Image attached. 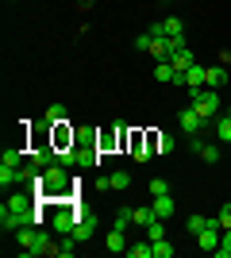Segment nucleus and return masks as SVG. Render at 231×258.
<instances>
[{
  "label": "nucleus",
  "mask_w": 231,
  "mask_h": 258,
  "mask_svg": "<svg viewBox=\"0 0 231 258\" xmlns=\"http://www.w3.org/2000/svg\"><path fill=\"white\" fill-rule=\"evenodd\" d=\"M35 193H39V201H58V197H69L73 193V181H69V170L62 166V162H54V166H46L39 177H35Z\"/></svg>",
  "instance_id": "1"
},
{
  "label": "nucleus",
  "mask_w": 231,
  "mask_h": 258,
  "mask_svg": "<svg viewBox=\"0 0 231 258\" xmlns=\"http://www.w3.org/2000/svg\"><path fill=\"white\" fill-rule=\"evenodd\" d=\"M189 97H193V108H197L204 119H212L216 112H220V89H189Z\"/></svg>",
  "instance_id": "2"
},
{
  "label": "nucleus",
  "mask_w": 231,
  "mask_h": 258,
  "mask_svg": "<svg viewBox=\"0 0 231 258\" xmlns=\"http://www.w3.org/2000/svg\"><path fill=\"white\" fill-rule=\"evenodd\" d=\"M77 220H81V212H77L73 205H58L54 216H50V227H54V231H62V235H69Z\"/></svg>",
  "instance_id": "3"
},
{
  "label": "nucleus",
  "mask_w": 231,
  "mask_h": 258,
  "mask_svg": "<svg viewBox=\"0 0 231 258\" xmlns=\"http://www.w3.org/2000/svg\"><path fill=\"white\" fill-rule=\"evenodd\" d=\"M27 162H31V166H39V170H46V166H54V162H58V147H50V143H43V147H31Z\"/></svg>",
  "instance_id": "4"
},
{
  "label": "nucleus",
  "mask_w": 231,
  "mask_h": 258,
  "mask_svg": "<svg viewBox=\"0 0 231 258\" xmlns=\"http://www.w3.org/2000/svg\"><path fill=\"white\" fill-rule=\"evenodd\" d=\"M177 123H181V131H185V135H200V127H204V116H200L197 108L189 104V108H181Z\"/></svg>",
  "instance_id": "5"
},
{
  "label": "nucleus",
  "mask_w": 231,
  "mask_h": 258,
  "mask_svg": "<svg viewBox=\"0 0 231 258\" xmlns=\"http://www.w3.org/2000/svg\"><path fill=\"white\" fill-rule=\"evenodd\" d=\"M193 239H197V247H200V250L216 254V247H220V239H223V231L212 224V227H204V231H200V235H193Z\"/></svg>",
  "instance_id": "6"
},
{
  "label": "nucleus",
  "mask_w": 231,
  "mask_h": 258,
  "mask_svg": "<svg viewBox=\"0 0 231 258\" xmlns=\"http://www.w3.org/2000/svg\"><path fill=\"white\" fill-rule=\"evenodd\" d=\"M204 81H208V66H189L181 74V85L185 89H204Z\"/></svg>",
  "instance_id": "7"
},
{
  "label": "nucleus",
  "mask_w": 231,
  "mask_h": 258,
  "mask_svg": "<svg viewBox=\"0 0 231 258\" xmlns=\"http://www.w3.org/2000/svg\"><path fill=\"white\" fill-rule=\"evenodd\" d=\"M177 147V139L170 131H150V154H170Z\"/></svg>",
  "instance_id": "8"
},
{
  "label": "nucleus",
  "mask_w": 231,
  "mask_h": 258,
  "mask_svg": "<svg viewBox=\"0 0 231 258\" xmlns=\"http://www.w3.org/2000/svg\"><path fill=\"white\" fill-rule=\"evenodd\" d=\"M150 208H154V216H158V220H170V216H174V197H170V193H162V197H154V201H150Z\"/></svg>",
  "instance_id": "9"
},
{
  "label": "nucleus",
  "mask_w": 231,
  "mask_h": 258,
  "mask_svg": "<svg viewBox=\"0 0 231 258\" xmlns=\"http://www.w3.org/2000/svg\"><path fill=\"white\" fill-rule=\"evenodd\" d=\"M69 235H73L77 243H89V239H93V216H89V212H81V220L73 224V231H69Z\"/></svg>",
  "instance_id": "10"
},
{
  "label": "nucleus",
  "mask_w": 231,
  "mask_h": 258,
  "mask_svg": "<svg viewBox=\"0 0 231 258\" xmlns=\"http://www.w3.org/2000/svg\"><path fill=\"white\" fill-rule=\"evenodd\" d=\"M8 208H12V212H35V197L31 193H12Z\"/></svg>",
  "instance_id": "11"
},
{
  "label": "nucleus",
  "mask_w": 231,
  "mask_h": 258,
  "mask_svg": "<svg viewBox=\"0 0 231 258\" xmlns=\"http://www.w3.org/2000/svg\"><path fill=\"white\" fill-rule=\"evenodd\" d=\"M104 247H108L112 254H123V250H127V231H116V227H112L108 239H104Z\"/></svg>",
  "instance_id": "12"
},
{
  "label": "nucleus",
  "mask_w": 231,
  "mask_h": 258,
  "mask_svg": "<svg viewBox=\"0 0 231 258\" xmlns=\"http://www.w3.org/2000/svg\"><path fill=\"white\" fill-rule=\"evenodd\" d=\"M166 62L174 66L177 74H185L189 66H197V62H193V50H189V46H185V50H177V54H170V58H166Z\"/></svg>",
  "instance_id": "13"
},
{
  "label": "nucleus",
  "mask_w": 231,
  "mask_h": 258,
  "mask_svg": "<svg viewBox=\"0 0 231 258\" xmlns=\"http://www.w3.org/2000/svg\"><path fill=\"white\" fill-rule=\"evenodd\" d=\"M120 139H127L123 135V127H116V131H104V135H97V151H112Z\"/></svg>",
  "instance_id": "14"
},
{
  "label": "nucleus",
  "mask_w": 231,
  "mask_h": 258,
  "mask_svg": "<svg viewBox=\"0 0 231 258\" xmlns=\"http://www.w3.org/2000/svg\"><path fill=\"white\" fill-rule=\"evenodd\" d=\"M208 89H223L227 85V66H208V81H204Z\"/></svg>",
  "instance_id": "15"
},
{
  "label": "nucleus",
  "mask_w": 231,
  "mask_h": 258,
  "mask_svg": "<svg viewBox=\"0 0 231 258\" xmlns=\"http://www.w3.org/2000/svg\"><path fill=\"white\" fill-rule=\"evenodd\" d=\"M23 254H27V258H35V254H54V247H50V235H46V231H39L35 247H27Z\"/></svg>",
  "instance_id": "16"
},
{
  "label": "nucleus",
  "mask_w": 231,
  "mask_h": 258,
  "mask_svg": "<svg viewBox=\"0 0 231 258\" xmlns=\"http://www.w3.org/2000/svg\"><path fill=\"white\" fill-rule=\"evenodd\" d=\"M43 123H66V104H46V112H43Z\"/></svg>",
  "instance_id": "17"
},
{
  "label": "nucleus",
  "mask_w": 231,
  "mask_h": 258,
  "mask_svg": "<svg viewBox=\"0 0 231 258\" xmlns=\"http://www.w3.org/2000/svg\"><path fill=\"white\" fill-rule=\"evenodd\" d=\"M31 151H23L20 143H12L8 151H4V166H23V158H27Z\"/></svg>",
  "instance_id": "18"
},
{
  "label": "nucleus",
  "mask_w": 231,
  "mask_h": 258,
  "mask_svg": "<svg viewBox=\"0 0 231 258\" xmlns=\"http://www.w3.org/2000/svg\"><path fill=\"white\" fill-rule=\"evenodd\" d=\"M58 162H62L66 170H73V166H81V151H77V147H62V151H58Z\"/></svg>",
  "instance_id": "19"
},
{
  "label": "nucleus",
  "mask_w": 231,
  "mask_h": 258,
  "mask_svg": "<svg viewBox=\"0 0 231 258\" xmlns=\"http://www.w3.org/2000/svg\"><path fill=\"white\" fill-rule=\"evenodd\" d=\"M150 54H154V58H158V62H166V58L174 54V46H170V39H166V35H162V39H154V43H150Z\"/></svg>",
  "instance_id": "20"
},
{
  "label": "nucleus",
  "mask_w": 231,
  "mask_h": 258,
  "mask_svg": "<svg viewBox=\"0 0 231 258\" xmlns=\"http://www.w3.org/2000/svg\"><path fill=\"white\" fill-rule=\"evenodd\" d=\"M16 181H23V173H20V166H0V185L8 189V185H16Z\"/></svg>",
  "instance_id": "21"
},
{
  "label": "nucleus",
  "mask_w": 231,
  "mask_h": 258,
  "mask_svg": "<svg viewBox=\"0 0 231 258\" xmlns=\"http://www.w3.org/2000/svg\"><path fill=\"white\" fill-rule=\"evenodd\" d=\"M108 189H131V173H127V170H116L108 177Z\"/></svg>",
  "instance_id": "22"
},
{
  "label": "nucleus",
  "mask_w": 231,
  "mask_h": 258,
  "mask_svg": "<svg viewBox=\"0 0 231 258\" xmlns=\"http://www.w3.org/2000/svg\"><path fill=\"white\" fill-rule=\"evenodd\" d=\"M127 250H131V258H154V243H150V239H143V243H131Z\"/></svg>",
  "instance_id": "23"
},
{
  "label": "nucleus",
  "mask_w": 231,
  "mask_h": 258,
  "mask_svg": "<svg viewBox=\"0 0 231 258\" xmlns=\"http://www.w3.org/2000/svg\"><path fill=\"white\" fill-rule=\"evenodd\" d=\"M162 35H166V39H174V35H185V27H181V20H177V16H170V20H162Z\"/></svg>",
  "instance_id": "24"
},
{
  "label": "nucleus",
  "mask_w": 231,
  "mask_h": 258,
  "mask_svg": "<svg viewBox=\"0 0 231 258\" xmlns=\"http://www.w3.org/2000/svg\"><path fill=\"white\" fill-rule=\"evenodd\" d=\"M146 239H150V243L166 239V220H150V224H146Z\"/></svg>",
  "instance_id": "25"
},
{
  "label": "nucleus",
  "mask_w": 231,
  "mask_h": 258,
  "mask_svg": "<svg viewBox=\"0 0 231 258\" xmlns=\"http://www.w3.org/2000/svg\"><path fill=\"white\" fill-rule=\"evenodd\" d=\"M73 250H77V239H73V235H66V239H62V243L54 247V254H58V258H73Z\"/></svg>",
  "instance_id": "26"
},
{
  "label": "nucleus",
  "mask_w": 231,
  "mask_h": 258,
  "mask_svg": "<svg viewBox=\"0 0 231 258\" xmlns=\"http://www.w3.org/2000/svg\"><path fill=\"white\" fill-rule=\"evenodd\" d=\"M197 154H200L204 162H220V147H216V143H200Z\"/></svg>",
  "instance_id": "27"
},
{
  "label": "nucleus",
  "mask_w": 231,
  "mask_h": 258,
  "mask_svg": "<svg viewBox=\"0 0 231 258\" xmlns=\"http://www.w3.org/2000/svg\"><path fill=\"white\" fill-rule=\"evenodd\" d=\"M204 227H212V220H208V216H189V235H200Z\"/></svg>",
  "instance_id": "28"
},
{
  "label": "nucleus",
  "mask_w": 231,
  "mask_h": 258,
  "mask_svg": "<svg viewBox=\"0 0 231 258\" xmlns=\"http://www.w3.org/2000/svg\"><path fill=\"white\" fill-rule=\"evenodd\" d=\"M216 139H220V143H231V116H223L220 123H216Z\"/></svg>",
  "instance_id": "29"
},
{
  "label": "nucleus",
  "mask_w": 231,
  "mask_h": 258,
  "mask_svg": "<svg viewBox=\"0 0 231 258\" xmlns=\"http://www.w3.org/2000/svg\"><path fill=\"white\" fill-rule=\"evenodd\" d=\"M216 258H231V227H227V231H223L220 247H216Z\"/></svg>",
  "instance_id": "30"
},
{
  "label": "nucleus",
  "mask_w": 231,
  "mask_h": 258,
  "mask_svg": "<svg viewBox=\"0 0 231 258\" xmlns=\"http://www.w3.org/2000/svg\"><path fill=\"white\" fill-rule=\"evenodd\" d=\"M150 220H158V216H154V208H135V224H139V227H146Z\"/></svg>",
  "instance_id": "31"
},
{
  "label": "nucleus",
  "mask_w": 231,
  "mask_h": 258,
  "mask_svg": "<svg viewBox=\"0 0 231 258\" xmlns=\"http://www.w3.org/2000/svg\"><path fill=\"white\" fill-rule=\"evenodd\" d=\"M154 258H174V247H170L166 239H158V243H154Z\"/></svg>",
  "instance_id": "32"
},
{
  "label": "nucleus",
  "mask_w": 231,
  "mask_h": 258,
  "mask_svg": "<svg viewBox=\"0 0 231 258\" xmlns=\"http://www.w3.org/2000/svg\"><path fill=\"white\" fill-rule=\"evenodd\" d=\"M150 43H154V35H150V31L135 35V50H150Z\"/></svg>",
  "instance_id": "33"
},
{
  "label": "nucleus",
  "mask_w": 231,
  "mask_h": 258,
  "mask_svg": "<svg viewBox=\"0 0 231 258\" xmlns=\"http://www.w3.org/2000/svg\"><path fill=\"white\" fill-rule=\"evenodd\" d=\"M162 193H170V181H162V177H154V181H150V197H162Z\"/></svg>",
  "instance_id": "34"
},
{
  "label": "nucleus",
  "mask_w": 231,
  "mask_h": 258,
  "mask_svg": "<svg viewBox=\"0 0 231 258\" xmlns=\"http://www.w3.org/2000/svg\"><path fill=\"white\" fill-rule=\"evenodd\" d=\"M220 224H223V231L231 227V205H223V208H220Z\"/></svg>",
  "instance_id": "35"
},
{
  "label": "nucleus",
  "mask_w": 231,
  "mask_h": 258,
  "mask_svg": "<svg viewBox=\"0 0 231 258\" xmlns=\"http://www.w3.org/2000/svg\"><path fill=\"white\" fill-rule=\"evenodd\" d=\"M77 8H93V0H77Z\"/></svg>",
  "instance_id": "36"
}]
</instances>
